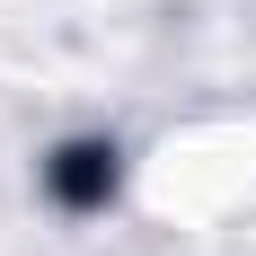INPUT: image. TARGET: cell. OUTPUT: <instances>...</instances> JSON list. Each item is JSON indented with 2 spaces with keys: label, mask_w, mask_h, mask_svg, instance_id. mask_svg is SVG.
<instances>
[{
  "label": "cell",
  "mask_w": 256,
  "mask_h": 256,
  "mask_svg": "<svg viewBox=\"0 0 256 256\" xmlns=\"http://www.w3.org/2000/svg\"><path fill=\"white\" fill-rule=\"evenodd\" d=\"M98 177H106V168H98V150H71V168H62V194H98Z\"/></svg>",
  "instance_id": "1"
}]
</instances>
